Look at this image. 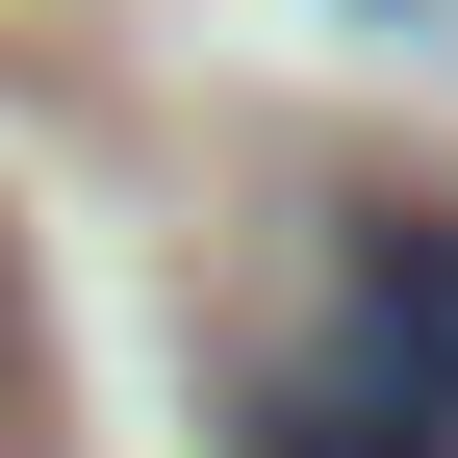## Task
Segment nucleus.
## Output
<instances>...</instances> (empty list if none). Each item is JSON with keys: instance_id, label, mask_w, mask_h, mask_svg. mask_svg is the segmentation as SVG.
Instances as JSON below:
<instances>
[{"instance_id": "f257e3e1", "label": "nucleus", "mask_w": 458, "mask_h": 458, "mask_svg": "<svg viewBox=\"0 0 458 458\" xmlns=\"http://www.w3.org/2000/svg\"><path fill=\"white\" fill-rule=\"evenodd\" d=\"M0 382H26V255H0Z\"/></svg>"}]
</instances>
